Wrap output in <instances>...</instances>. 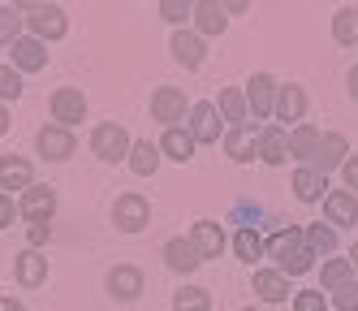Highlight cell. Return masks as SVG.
<instances>
[{
    "mask_svg": "<svg viewBox=\"0 0 358 311\" xmlns=\"http://www.w3.org/2000/svg\"><path fill=\"white\" fill-rule=\"evenodd\" d=\"M268 255L276 259V272H285V277H302V272H311V264H315V255H311V247H306L302 229H294V225L272 233Z\"/></svg>",
    "mask_w": 358,
    "mask_h": 311,
    "instance_id": "1",
    "label": "cell"
},
{
    "mask_svg": "<svg viewBox=\"0 0 358 311\" xmlns=\"http://www.w3.org/2000/svg\"><path fill=\"white\" fill-rule=\"evenodd\" d=\"M130 147H134V139L125 134V125H117V121H104V125L91 130V151L99 156V160H108V165L125 160V156H130Z\"/></svg>",
    "mask_w": 358,
    "mask_h": 311,
    "instance_id": "2",
    "label": "cell"
},
{
    "mask_svg": "<svg viewBox=\"0 0 358 311\" xmlns=\"http://www.w3.org/2000/svg\"><path fill=\"white\" fill-rule=\"evenodd\" d=\"M113 225H117L121 233H138V229H147V225H151V203H147L138 191L117 195V203H113Z\"/></svg>",
    "mask_w": 358,
    "mask_h": 311,
    "instance_id": "3",
    "label": "cell"
},
{
    "mask_svg": "<svg viewBox=\"0 0 358 311\" xmlns=\"http://www.w3.org/2000/svg\"><path fill=\"white\" fill-rule=\"evenodd\" d=\"M22 13H27V26L35 31V39H61L69 31L61 5H22Z\"/></svg>",
    "mask_w": 358,
    "mask_h": 311,
    "instance_id": "4",
    "label": "cell"
},
{
    "mask_svg": "<svg viewBox=\"0 0 358 311\" xmlns=\"http://www.w3.org/2000/svg\"><path fill=\"white\" fill-rule=\"evenodd\" d=\"M276 78L272 74H250V83H246V109L255 113V121H264L276 113Z\"/></svg>",
    "mask_w": 358,
    "mask_h": 311,
    "instance_id": "5",
    "label": "cell"
},
{
    "mask_svg": "<svg viewBox=\"0 0 358 311\" xmlns=\"http://www.w3.org/2000/svg\"><path fill=\"white\" fill-rule=\"evenodd\" d=\"M186 117V91L182 87H156L151 91V121H164V130H173Z\"/></svg>",
    "mask_w": 358,
    "mask_h": 311,
    "instance_id": "6",
    "label": "cell"
},
{
    "mask_svg": "<svg viewBox=\"0 0 358 311\" xmlns=\"http://www.w3.org/2000/svg\"><path fill=\"white\" fill-rule=\"evenodd\" d=\"M52 121L73 130L78 121H87V95L78 87H57L52 91Z\"/></svg>",
    "mask_w": 358,
    "mask_h": 311,
    "instance_id": "7",
    "label": "cell"
},
{
    "mask_svg": "<svg viewBox=\"0 0 358 311\" xmlns=\"http://www.w3.org/2000/svg\"><path fill=\"white\" fill-rule=\"evenodd\" d=\"M350 160V139L341 134V130H328V134L320 139V151H315V160H311V169L315 173H332V169H341Z\"/></svg>",
    "mask_w": 358,
    "mask_h": 311,
    "instance_id": "8",
    "label": "cell"
},
{
    "mask_svg": "<svg viewBox=\"0 0 358 311\" xmlns=\"http://www.w3.org/2000/svg\"><path fill=\"white\" fill-rule=\"evenodd\" d=\"M35 147L43 160H69L73 151H78V143H73V130L65 125H43L39 134H35Z\"/></svg>",
    "mask_w": 358,
    "mask_h": 311,
    "instance_id": "9",
    "label": "cell"
},
{
    "mask_svg": "<svg viewBox=\"0 0 358 311\" xmlns=\"http://www.w3.org/2000/svg\"><path fill=\"white\" fill-rule=\"evenodd\" d=\"M224 156H229V160H238V165L255 160V156H259V130H255L250 121H246V125H229V134H224Z\"/></svg>",
    "mask_w": 358,
    "mask_h": 311,
    "instance_id": "10",
    "label": "cell"
},
{
    "mask_svg": "<svg viewBox=\"0 0 358 311\" xmlns=\"http://www.w3.org/2000/svg\"><path fill=\"white\" fill-rule=\"evenodd\" d=\"M17 212L27 216L31 225H48V216L57 212V191H52V186H31L27 195H22Z\"/></svg>",
    "mask_w": 358,
    "mask_h": 311,
    "instance_id": "11",
    "label": "cell"
},
{
    "mask_svg": "<svg viewBox=\"0 0 358 311\" xmlns=\"http://www.w3.org/2000/svg\"><path fill=\"white\" fill-rule=\"evenodd\" d=\"M186 130H190L194 143H220V113H216V104H194Z\"/></svg>",
    "mask_w": 358,
    "mask_h": 311,
    "instance_id": "12",
    "label": "cell"
},
{
    "mask_svg": "<svg viewBox=\"0 0 358 311\" xmlns=\"http://www.w3.org/2000/svg\"><path fill=\"white\" fill-rule=\"evenodd\" d=\"M259 160L264 165H285L289 160V130L285 125H264L259 130Z\"/></svg>",
    "mask_w": 358,
    "mask_h": 311,
    "instance_id": "13",
    "label": "cell"
},
{
    "mask_svg": "<svg viewBox=\"0 0 358 311\" xmlns=\"http://www.w3.org/2000/svg\"><path fill=\"white\" fill-rule=\"evenodd\" d=\"M31 186H35L31 160H22V156H5V160H0V191H22V195H27Z\"/></svg>",
    "mask_w": 358,
    "mask_h": 311,
    "instance_id": "14",
    "label": "cell"
},
{
    "mask_svg": "<svg viewBox=\"0 0 358 311\" xmlns=\"http://www.w3.org/2000/svg\"><path fill=\"white\" fill-rule=\"evenodd\" d=\"M43 65H48V48H43V39L22 35V39L13 43V69H17V74H35V69H43Z\"/></svg>",
    "mask_w": 358,
    "mask_h": 311,
    "instance_id": "15",
    "label": "cell"
},
{
    "mask_svg": "<svg viewBox=\"0 0 358 311\" xmlns=\"http://www.w3.org/2000/svg\"><path fill=\"white\" fill-rule=\"evenodd\" d=\"M324 216H328L332 229L337 225H358V199L350 191H328L324 195Z\"/></svg>",
    "mask_w": 358,
    "mask_h": 311,
    "instance_id": "16",
    "label": "cell"
},
{
    "mask_svg": "<svg viewBox=\"0 0 358 311\" xmlns=\"http://www.w3.org/2000/svg\"><path fill=\"white\" fill-rule=\"evenodd\" d=\"M108 294L121 298V303H134V298L143 294V272H138L134 264H117V268L108 272Z\"/></svg>",
    "mask_w": 358,
    "mask_h": 311,
    "instance_id": "17",
    "label": "cell"
},
{
    "mask_svg": "<svg viewBox=\"0 0 358 311\" xmlns=\"http://www.w3.org/2000/svg\"><path fill=\"white\" fill-rule=\"evenodd\" d=\"M169 48H173V61L186 65V69H199L203 57H208V48H203V39L194 31H173V43Z\"/></svg>",
    "mask_w": 358,
    "mask_h": 311,
    "instance_id": "18",
    "label": "cell"
},
{
    "mask_svg": "<svg viewBox=\"0 0 358 311\" xmlns=\"http://www.w3.org/2000/svg\"><path fill=\"white\" fill-rule=\"evenodd\" d=\"M164 264H169L173 272H194V268L203 264V255H199V247H194L190 238H169V242H164Z\"/></svg>",
    "mask_w": 358,
    "mask_h": 311,
    "instance_id": "19",
    "label": "cell"
},
{
    "mask_svg": "<svg viewBox=\"0 0 358 311\" xmlns=\"http://www.w3.org/2000/svg\"><path fill=\"white\" fill-rule=\"evenodd\" d=\"M190 242L199 247V255H203V259H220V251H224V229H220L216 221H194Z\"/></svg>",
    "mask_w": 358,
    "mask_h": 311,
    "instance_id": "20",
    "label": "cell"
},
{
    "mask_svg": "<svg viewBox=\"0 0 358 311\" xmlns=\"http://www.w3.org/2000/svg\"><path fill=\"white\" fill-rule=\"evenodd\" d=\"M255 294L264 303H285L289 298V277L276 268H255Z\"/></svg>",
    "mask_w": 358,
    "mask_h": 311,
    "instance_id": "21",
    "label": "cell"
},
{
    "mask_svg": "<svg viewBox=\"0 0 358 311\" xmlns=\"http://www.w3.org/2000/svg\"><path fill=\"white\" fill-rule=\"evenodd\" d=\"M302 117H306V91L302 87H280L276 91V121H294V125H302Z\"/></svg>",
    "mask_w": 358,
    "mask_h": 311,
    "instance_id": "22",
    "label": "cell"
},
{
    "mask_svg": "<svg viewBox=\"0 0 358 311\" xmlns=\"http://www.w3.org/2000/svg\"><path fill=\"white\" fill-rule=\"evenodd\" d=\"M289 191H294L302 203H315V199H324V191H328V177L315 173L311 165H302V169L294 173V181H289Z\"/></svg>",
    "mask_w": 358,
    "mask_h": 311,
    "instance_id": "23",
    "label": "cell"
},
{
    "mask_svg": "<svg viewBox=\"0 0 358 311\" xmlns=\"http://www.w3.org/2000/svg\"><path fill=\"white\" fill-rule=\"evenodd\" d=\"M320 130L311 125V121H302V125H294L289 130V156L294 160H315V151H320Z\"/></svg>",
    "mask_w": 358,
    "mask_h": 311,
    "instance_id": "24",
    "label": "cell"
},
{
    "mask_svg": "<svg viewBox=\"0 0 358 311\" xmlns=\"http://www.w3.org/2000/svg\"><path fill=\"white\" fill-rule=\"evenodd\" d=\"M160 156H169V160H177V165H186L190 156H194V139H190V130H186V125L164 130V139H160Z\"/></svg>",
    "mask_w": 358,
    "mask_h": 311,
    "instance_id": "25",
    "label": "cell"
},
{
    "mask_svg": "<svg viewBox=\"0 0 358 311\" xmlns=\"http://www.w3.org/2000/svg\"><path fill=\"white\" fill-rule=\"evenodd\" d=\"M216 113L229 121V125H246L250 121V109H246V95L238 87H220V104H216Z\"/></svg>",
    "mask_w": 358,
    "mask_h": 311,
    "instance_id": "26",
    "label": "cell"
},
{
    "mask_svg": "<svg viewBox=\"0 0 358 311\" xmlns=\"http://www.w3.org/2000/svg\"><path fill=\"white\" fill-rule=\"evenodd\" d=\"M160 160H164V156H160V143H151V139H143V143L130 147V169H134L138 177H151V173L160 169Z\"/></svg>",
    "mask_w": 358,
    "mask_h": 311,
    "instance_id": "27",
    "label": "cell"
},
{
    "mask_svg": "<svg viewBox=\"0 0 358 311\" xmlns=\"http://www.w3.org/2000/svg\"><path fill=\"white\" fill-rule=\"evenodd\" d=\"M194 22H199L203 35H224V26H229L224 5H216V0H199V5H194Z\"/></svg>",
    "mask_w": 358,
    "mask_h": 311,
    "instance_id": "28",
    "label": "cell"
},
{
    "mask_svg": "<svg viewBox=\"0 0 358 311\" xmlns=\"http://www.w3.org/2000/svg\"><path fill=\"white\" fill-rule=\"evenodd\" d=\"M234 251H238V259H246V264H255V259H264L268 242L259 238V229H255V225H242V229L234 233Z\"/></svg>",
    "mask_w": 358,
    "mask_h": 311,
    "instance_id": "29",
    "label": "cell"
},
{
    "mask_svg": "<svg viewBox=\"0 0 358 311\" xmlns=\"http://www.w3.org/2000/svg\"><path fill=\"white\" fill-rule=\"evenodd\" d=\"M302 238H306V247H311V255L320 259H328L332 251H337V229H332V225H306L302 229Z\"/></svg>",
    "mask_w": 358,
    "mask_h": 311,
    "instance_id": "30",
    "label": "cell"
},
{
    "mask_svg": "<svg viewBox=\"0 0 358 311\" xmlns=\"http://www.w3.org/2000/svg\"><path fill=\"white\" fill-rule=\"evenodd\" d=\"M350 281H354V264H350V259H324V272H320L324 294L341 290V285H350Z\"/></svg>",
    "mask_w": 358,
    "mask_h": 311,
    "instance_id": "31",
    "label": "cell"
},
{
    "mask_svg": "<svg viewBox=\"0 0 358 311\" xmlns=\"http://www.w3.org/2000/svg\"><path fill=\"white\" fill-rule=\"evenodd\" d=\"M332 39H337L341 48L358 43V5H345V9H337V18H332Z\"/></svg>",
    "mask_w": 358,
    "mask_h": 311,
    "instance_id": "32",
    "label": "cell"
},
{
    "mask_svg": "<svg viewBox=\"0 0 358 311\" xmlns=\"http://www.w3.org/2000/svg\"><path fill=\"white\" fill-rule=\"evenodd\" d=\"M43 277H48V259L39 251H22L17 255V281L22 285H39Z\"/></svg>",
    "mask_w": 358,
    "mask_h": 311,
    "instance_id": "33",
    "label": "cell"
},
{
    "mask_svg": "<svg viewBox=\"0 0 358 311\" xmlns=\"http://www.w3.org/2000/svg\"><path fill=\"white\" fill-rule=\"evenodd\" d=\"M22 26H27V18H22V5H5L0 9V43L13 48L22 39Z\"/></svg>",
    "mask_w": 358,
    "mask_h": 311,
    "instance_id": "34",
    "label": "cell"
},
{
    "mask_svg": "<svg viewBox=\"0 0 358 311\" xmlns=\"http://www.w3.org/2000/svg\"><path fill=\"white\" fill-rule=\"evenodd\" d=\"M173 311H212V294L199 290V285H182L173 294Z\"/></svg>",
    "mask_w": 358,
    "mask_h": 311,
    "instance_id": "35",
    "label": "cell"
},
{
    "mask_svg": "<svg viewBox=\"0 0 358 311\" xmlns=\"http://www.w3.org/2000/svg\"><path fill=\"white\" fill-rule=\"evenodd\" d=\"M22 95V74L13 65H0V99H17Z\"/></svg>",
    "mask_w": 358,
    "mask_h": 311,
    "instance_id": "36",
    "label": "cell"
},
{
    "mask_svg": "<svg viewBox=\"0 0 358 311\" xmlns=\"http://www.w3.org/2000/svg\"><path fill=\"white\" fill-rule=\"evenodd\" d=\"M160 18L164 22H186V18H194V5L190 0H160Z\"/></svg>",
    "mask_w": 358,
    "mask_h": 311,
    "instance_id": "37",
    "label": "cell"
},
{
    "mask_svg": "<svg viewBox=\"0 0 358 311\" xmlns=\"http://www.w3.org/2000/svg\"><path fill=\"white\" fill-rule=\"evenodd\" d=\"M332 307H337V311H358V281L341 285V290H332Z\"/></svg>",
    "mask_w": 358,
    "mask_h": 311,
    "instance_id": "38",
    "label": "cell"
},
{
    "mask_svg": "<svg viewBox=\"0 0 358 311\" xmlns=\"http://www.w3.org/2000/svg\"><path fill=\"white\" fill-rule=\"evenodd\" d=\"M294 311H324V290H302V294H294Z\"/></svg>",
    "mask_w": 358,
    "mask_h": 311,
    "instance_id": "39",
    "label": "cell"
},
{
    "mask_svg": "<svg viewBox=\"0 0 358 311\" xmlns=\"http://www.w3.org/2000/svg\"><path fill=\"white\" fill-rule=\"evenodd\" d=\"M341 177H345V191L354 195L358 191V156H350V160L341 165Z\"/></svg>",
    "mask_w": 358,
    "mask_h": 311,
    "instance_id": "40",
    "label": "cell"
},
{
    "mask_svg": "<svg viewBox=\"0 0 358 311\" xmlns=\"http://www.w3.org/2000/svg\"><path fill=\"white\" fill-rule=\"evenodd\" d=\"M13 225V195L0 191V229H9Z\"/></svg>",
    "mask_w": 358,
    "mask_h": 311,
    "instance_id": "41",
    "label": "cell"
},
{
    "mask_svg": "<svg viewBox=\"0 0 358 311\" xmlns=\"http://www.w3.org/2000/svg\"><path fill=\"white\" fill-rule=\"evenodd\" d=\"M48 233H52L48 225H31V229H27V242H31V251H39V247L48 242Z\"/></svg>",
    "mask_w": 358,
    "mask_h": 311,
    "instance_id": "42",
    "label": "cell"
},
{
    "mask_svg": "<svg viewBox=\"0 0 358 311\" xmlns=\"http://www.w3.org/2000/svg\"><path fill=\"white\" fill-rule=\"evenodd\" d=\"M0 311H27V307H22L17 298H0Z\"/></svg>",
    "mask_w": 358,
    "mask_h": 311,
    "instance_id": "43",
    "label": "cell"
},
{
    "mask_svg": "<svg viewBox=\"0 0 358 311\" xmlns=\"http://www.w3.org/2000/svg\"><path fill=\"white\" fill-rule=\"evenodd\" d=\"M350 95H354V99H358V65H354V69H350Z\"/></svg>",
    "mask_w": 358,
    "mask_h": 311,
    "instance_id": "44",
    "label": "cell"
},
{
    "mask_svg": "<svg viewBox=\"0 0 358 311\" xmlns=\"http://www.w3.org/2000/svg\"><path fill=\"white\" fill-rule=\"evenodd\" d=\"M9 130V113H5V104H0V134Z\"/></svg>",
    "mask_w": 358,
    "mask_h": 311,
    "instance_id": "45",
    "label": "cell"
},
{
    "mask_svg": "<svg viewBox=\"0 0 358 311\" xmlns=\"http://www.w3.org/2000/svg\"><path fill=\"white\" fill-rule=\"evenodd\" d=\"M350 264H354V272H358V242L350 247Z\"/></svg>",
    "mask_w": 358,
    "mask_h": 311,
    "instance_id": "46",
    "label": "cell"
},
{
    "mask_svg": "<svg viewBox=\"0 0 358 311\" xmlns=\"http://www.w3.org/2000/svg\"><path fill=\"white\" fill-rule=\"evenodd\" d=\"M242 311H255V307H242Z\"/></svg>",
    "mask_w": 358,
    "mask_h": 311,
    "instance_id": "47",
    "label": "cell"
}]
</instances>
